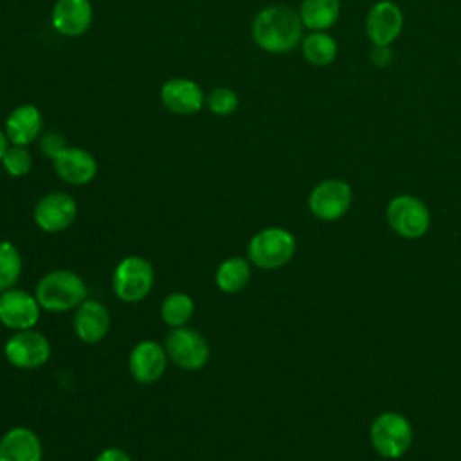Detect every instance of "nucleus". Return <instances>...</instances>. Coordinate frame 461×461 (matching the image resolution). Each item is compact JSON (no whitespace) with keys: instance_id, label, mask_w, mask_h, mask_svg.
<instances>
[{"instance_id":"27","label":"nucleus","mask_w":461,"mask_h":461,"mask_svg":"<svg viewBox=\"0 0 461 461\" xmlns=\"http://www.w3.org/2000/svg\"><path fill=\"white\" fill-rule=\"evenodd\" d=\"M40 148H41V153L49 158H54L59 151H63L67 148V142H65V137L61 133H56V131H49L41 137L40 140Z\"/></svg>"},{"instance_id":"4","label":"nucleus","mask_w":461,"mask_h":461,"mask_svg":"<svg viewBox=\"0 0 461 461\" xmlns=\"http://www.w3.org/2000/svg\"><path fill=\"white\" fill-rule=\"evenodd\" d=\"M155 285L153 265L142 256L122 258L112 274V290L122 303L133 304L144 301Z\"/></svg>"},{"instance_id":"22","label":"nucleus","mask_w":461,"mask_h":461,"mask_svg":"<svg viewBox=\"0 0 461 461\" xmlns=\"http://www.w3.org/2000/svg\"><path fill=\"white\" fill-rule=\"evenodd\" d=\"M158 315L169 330L187 326L194 315V301L185 292H171L162 299Z\"/></svg>"},{"instance_id":"18","label":"nucleus","mask_w":461,"mask_h":461,"mask_svg":"<svg viewBox=\"0 0 461 461\" xmlns=\"http://www.w3.org/2000/svg\"><path fill=\"white\" fill-rule=\"evenodd\" d=\"M90 0H56L52 7V27L63 36H81L92 23Z\"/></svg>"},{"instance_id":"2","label":"nucleus","mask_w":461,"mask_h":461,"mask_svg":"<svg viewBox=\"0 0 461 461\" xmlns=\"http://www.w3.org/2000/svg\"><path fill=\"white\" fill-rule=\"evenodd\" d=\"M34 295L43 312L65 313L74 312L85 299H88V286L77 272L54 268L40 277L34 286Z\"/></svg>"},{"instance_id":"6","label":"nucleus","mask_w":461,"mask_h":461,"mask_svg":"<svg viewBox=\"0 0 461 461\" xmlns=\"http://www.w3.org/2000/svg\"><path fill=\"white\" fill-rule=\"evenodd\" d=\"M164 348L169 362L184 371H200L211 358L209 342L189 326L171 328L164 339Z\"/></svg>"},{"instance_id":"9","label":"nucleus","mask_w":461,"mask_h":461,"mask_svg":"<svg viewBox=\"0 0 461 461\" xmlns=\"http://www.w3.org/2000/svg\"><path fill=\"white\" fill-rule=\"evenodd\" d=\"M77 216V202L65 191L43 194L32 211V220L41 232L58 234L67 230Z\"/></svg>"},{"instance_id":"3","label":"nucleus","mask_w":461,"mask_h":461,"mask_svg":"<svg viewBox=\"0 0 461 461\" xmlns=\"http://www.w3.org/2000/svg\"><path fill=\"white\" fill-rule=\"evenodd\" d=\"M295 238L283 227H265L258 230L247 243V259L261 270H276L285 267L295 254Z\"/></svg>"},{"instance_id":"11","label":"nucleus","mask_w":461,"mask_h":461,"mask_svg":"<svg viewBox=\"0 0 461 461\" xmlns=\"http://www.w3.org/2000/svg\"><path fill=\"white\" fill-rule=\"evenodd\" d=\"M351 198L353 193L348 182L340 178H326L312 189L308 196V207L319 220L333 221L348 212Z\"/></svg>"},{"instance_id":"14","label":"nucleus","mask_w":461,"mask_h":461,"mask_svg":"<svg viewBox=\"0 0 461 461\" xmlns=\"http://www.w3.org/2000/svg\"><path fill=\"white\" fill-rule=\"evenodd\" d=\"M403 29V13L393 0L376 2L366 16V34L373 45H391Z\"/></svg>"},{"instance_id":"26","label":"nucleus","mask_w":461,"mask_h":461,"mask_svg":"<svg viewBox=\"0 0 461 461\" xmlns=\"http://www.w3.org/2000/svg\"><path fill=\"white\" fill-rule=\"evenodd\" d=\"M238 94L229 86H216L207 95V106L214 115H230L238 108Z\"/></svg>"},{"instance_id":"10","label":"nucleus","mask_w":461,"mask_h":461,"mask_svg":"<svg viewBox=\"0 0 461 461\" xmlns=\"http://www.w3.org/2000/svg\"><path fill=\"white\" fill-rule=\"evenodd\" d=\"M41 306L34 294L22 288L0 292V324L13 331L36 328L41 317Z\"/></svg>"},{"instance_id":"17","label":"nucleus","mask_w":461,"mask_h":461,"mask_svg":"<svg viewBox=\"0 0 461 461\" xmlns=\"http://www.w3.org/2000/svg\"><path fill=\"white\" fill-rule=\"evenodd\" d=\"M160 101L176 115H193L200 112L203 104V92L198 83L185 77H175L162 85Z\"/></svg>"},{"instance_id":"19","label":"nucleus","mask_w":461,"mask_h":461,"mask_svg":"<svg viewBox=\"0 0 461 461\" xmlns=\"http://www.w3.org/2000/svg\"><path fill=\"white\" fill-rule=\"evenodd\" d=\"M43 117L34 104L16 106L5 119V135L16 146H27L41 133Z\"/></svg>"},{"instance_id":"24","label":"nucleus","mask_w":461,"mask_h":461,"mask_svg":"<svg viewBox=\"0 0 461 461\" xmlns=\"http://www.w3.org/2000/svg\"><path fill=\"white\" fill-rule=\"evenodd\" d=\"M22 254L13 241L0 240V292L16 286L22 277Z\"/></svg>"},{"instance_id":"8","label":"nucleus","mask_w":461,"mask_h":461,"mask_svg":"<svg viewBox=\"0 0 461 461\" xmlns=\"http://www.w3.org/2000/svg\"><path fill=\"white\" fill-rule=\"evenodd\" d=\"M389 227L407 240L421 238L430 225V212L427 205L412 194H398L391 198L385 209Z\"/></svg>"},{"instance_id":"29","label":"nucleus","mask_w":461,"mask_h":461,"mask_svg":"<svg viewBox=\"0 0 461 461\" xmlns=\"http://www.w3.org/2000/svg\"><path fill=\"white\" fill-rule=\"evenodd\" d=\"M94 461H133L130 454L119 447H106L103 448Z\"/></svg>"},{"instance_id":"5","label":"nucleus","mask_w":461,"mask_h":461,"mask_svg":"<svg viewBox=\"0 0 461 461\" xmlns=\"http://www.w3.org/2000/svg\"><path fill=\"white\" fill-rule=\"evenodd\" d=\"M369 441L376 454L385 459L402 457L412 443V427L409 420L394 411L380 412L369 429Z\"/></svg>"},{"instance_id":"23","label":"nucleus","mask_w":461,"mask_h":461,"mask_svg":"<svg viewBox=\"0 0 461 461\" xmlns=\"http://www.w3.org/2000/svg\"><path fill=\"white\" fill-rule=\"evenodd\" d=\"M303 56L315 67H326L337 58V41L326 31H312L301 41Z\"/></svg>"},{"instance_id":"25","label":"nucleus","mask_w":461,"mask_h":461,"mask_svg":"<svg viewBox=\"0 0 461 461\" xmlns=\"http://www.w3.org/2000/svg\"><path fill=\"white\" fill-rule=\"evenodd\" d=\"M0 162L5 169V173L14 178L25 176L32 169V157L25 146H16V144L9 146Z\"/></svg>"},{"instance_id":"20","label":"nucleus","mask_w":461,"mask_h":461,"mask_svg":"<svg viewBox=\"0 0 461 461\" xmlns=\"http://www.w3.org/2000/svg\"><path fill=\"white\" fill-rule=\"evenodd\" d=\"M252 276V265L247 258L232 256L223 259L216 272H214V283L220 292L223 294H238L241 292Z\"/></svg>"},{"instance_id":"28","label":"nucleus","mask_w":461,"mask_h":461,"mask_svg":"<svg viewBox=\"0 0 461 461\" xmlns=\"http://www.w3.org/2000/svg\"><path fill=\"white\" fill-rule=\"evenodd\" d=\"M369 58H371L373 65L387 67L393 61V49H391V45H373Z\"/></svg>"},{"instance_id":"1","label":"nucleus","mask_w":461,"mask_h":461,"mask_svg":"<svg viewBox=\"0 0 461 461\" xmlns=\"http://www.w3.org/2000/svg\"><path fill=\"white\" fill-rule=\"evenodd\" d=\"M303 22L297 11L288 5L261 9L252 22V38L267 52L283 54L303 41Z\"/></svg>"},{"instance_id":"12","label":"nucleus","mask_w":461,"mask_h":461,"mask_svg":"<svg viewBox=\"0 0 461 461\" xmlns=\"http://www.w3.org/2000/svg\"><path fill=\"white\" fill-rule=\"evenodd\" d=\"M167 362L169 358L164 344L144 339L131 348L128 355V371L137 384L151 385L164 376Z\"/></svg>"},{"instance_id":"7","label":"nucleus","mask_w":461,"mask_h":461,"mask_svg":"<svg viewBox=\"0 0 461 461\" xmlns=\"http://www.w3.org/2000/svg\"><path fill=\"white\" fill-rule=\"evenodd\" d=\"M50 355V340L36 328L14 331L4 344L5 360L22 371H34L43 367Z\"/></svg>"},{"instance_id":"30","label":"nucleus","mask_w":461,"mask_h":461,"mask_svg":"<svg viewBox=\"0 0 461 461\" xmlns=\"http://www.w3.org/2000/svg\"><path fill=\"white\" fill-rule=\"evenodd\" d=\"M7 148H9V139L5 135V130H0V160H2L4 153L7 151Z\"/></svg>"},{"instance_id":"15","label":"nucleus","mask_w":461,"mask_h":461,"mask_svg":"<svg viewBox=\"0 0 461 461\" xmlns=\"http://www.w3.org/2000/svg\"><path fill=\"white\" fill-rule=\"evenodd\" d=\"M56 175L70 185L90 184L97 175V162L92 153L83 148L67 146L52 158Z\"/></svg>"},{"instance_id":"13","label":"nucleus","mask_w":461,"mask_h":461,"mask_svg":"<svg viewBox=\"0 0 461 461\" xmlns=\"http://www.w3.org/2000/svg\"><path fill=\"white\" fill-rule=\"evenodd\" d=\"M112 317L99 299H85L72 315L74 335L85 344H99L110 331Z\"/></svg>"},{"instance_id":"21","label":"nucleus","mask_w":461,"mask_h":461,"mask_svg":"<svg viewBox=\"0 0 461 461\" xmlns=\"http://www.w3.org/2000/svg\"><path fill=\"white\" fill-rule=\"evenodd\" d=\"M301 22L310 31H328L340 16V0H303Z\"/></svg>"},{"instance_id":"16","label":"nucleus","mask_w":461,"mask_h":461,"mask_svg":"<svg viewBox=\"0 0 461 461\" xmlns=\"http://www.w3.org/2000/svg\"><path fill=\"white\" fill-rule=\"evenodd\" d=\"M0 461H43L40 436L25 425L7 429L0 436Z\"/></svg>"}]
</instances>
